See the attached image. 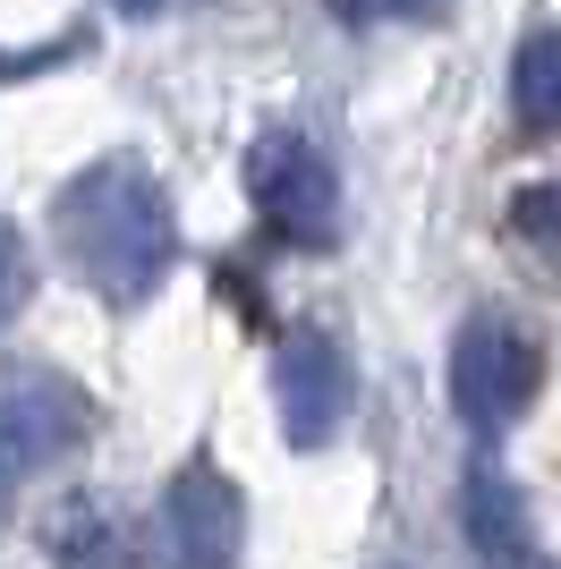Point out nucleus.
Returning a JSON list of instances; mask_svg holds the SVG:
<instances>
[{"label": "nucleus", "mask_w": 561, "mask_h": 569, "mask_svg": "<svg viewBox=\"0 0 561 569\" xmlns=\"http://www.w3.org/2000/svg\"><path fill=\"white\" fill-rule=\"evenodd\" d=\"M51 238L69 247L77 281L94 298H111V307H145L170 281V256H179L170 196L137 153H102V162L77 170L60 188V204H51Z\"/></svg>", "instance_id": "nucleus-1"}, {"label": "nucleus", "mask_w": 561, "mask_h": 569, "mask_svg": "<svg viewBox=\"0 0 561 569\" xmlns=\"http://www.w3.org/2000/svg\"><path fill=\"white\" fill-rule=\"evenodd\" d=\"M247 196H256L264 230H273L280 247H332V230H341V188H332V162L298 137V128L256 137V153H247Z\"/></svg>", "instance_id": "nucleus-2"}, {"label": "nucleus", "mask_w": 561, "mask_h": 569, "mask_svg": "<svg viewBox=\"0 0 561 569\" xmlns=\"http://www.w3.org/2000/svg\"><path fill=\"white\" fill-rule=\"evenodd\" d=\"M537 340L519 332V323H502V315H476V323H460V340H451V408H460V426L476 433H502L519 417V408L537 400Z\"/></svg>", "instance_id": "nucleus-3"}, {"label": "nucleus", "mask_w": 561, "mask_h": 569, "mask_svg": "<svg viewBox=\"0 0 561 569\" xmlns=\"http://www.w3.org/2000/svg\"><path fill=\"white\" fill-rule=\"evenodd\" d=\"M86 433H94V400L69 375H51V366L0 375V485L43 476L51 459H69Z\"/></svg>", "instance_id": "nucleus-4"}, {"label": "nucleus", "mask_w": 561, "mask_h": 569, "mask_svg": "<svg viewBox=\"0 0 561 569\" xmlns=\"http://www.w3.org/2000/svg\"><path fill=\"white\" fill-rule=\"evenodd\" d=\"M273 382H280V433L298 442V451H324L332 433L350 426V400H357V375H350V349L332 332H289L280 340V366H273Z\"/></svg>", "instance_id": "nucleus-5"}, {"label": "nucleus", "mask_w": 561, "mask_h": 569, "mask_svg": "<svg viewBox=\"0 0 561 569\" xmlns=\"http://www.w3.org/2000/svg\"><path fill=\"white\" fill-rule=\"evenodd\" d=\"M238 485L213 459H187L163 485V569H238Z\"/></svg>", "instance_id": "nucleus-6"}, {"label": "nucleus", "mask_w": 561, "mask_h": 569, "mask_svg": "<svg viewBox=\"0 0 561 569\" xmlns=\"http://www.w3.org/2000/svg\"><path fill=\"white\" fill-rule=\"evenodd\" d=\"M468 545H476V561H485V569H537L511 476H493V468L468 476Z\"/></svg>", "instance_id": "nucleus-7"}, {"label": "nucleus", "mask_w": 561, "mask_h": 569, "mask_svg": "<svg viewBox=\"0 0 561 569\" xmlns=\"http://www.w3.org/2000/svg\"><path fill=\"white\" fill-rule=\"evenodd\" d=\"M51 561L60 569H128V536L102 501H69L60 519H51Z\"/></svg>", "instance_id": "nucleus-8"}, {"label": "nucleus", "mask_w": 561, "mask_h": 569, "mask_svg": "<svg viewBox=\"0 0 561 569\" xmlns=\"http://www.w3.org/2000/svg\"><path fill=\"white\" fill-rule=\"evenodd\" d=\"M511 111H519L528 137H544V128L561 119V43L544 34V26L519 43V60H511Z\"/></svg>", "instance_id": "nucleus-9"}, {"label": "nucleus", "mask_w": 561, "mask_h": 569, "mask_svg": "<svg viewBox=\"0 0 561 569\" xmlns=\"http://www.w3.org/2000/svg\"><path fill=\"white\" fill-rule=\"evenodd\" d=\"M26 289H35V272H26V247H18V230L0 221V323L26 307Z\"/></svg>", "instance_id": "nucleus-10"}, {"label": "nucleus", "mask_w": 561, "mask_h": 569, "mask_svg": "<svg viewBox=\"0 0 561 569\" xmlns=\"http://www.w3.org/2000/svg\"><path fill=\"white\" fill-rule=\"evenodd\" d=\"M69 51H77V34H51V43H35V51H0V86H9V77H35V69H60Z\"/></svg>", "instance_id": "nucleus-11"}, {"label": "nucleus", "mask_w": 561, "mask_h": 569, "mask_svg": "<svg viewBox=\"0 0 561 569\" xmlns=\"http://www.w3.org/2000/svg\"><path fill=\"white\" fill-rule=\"evenodd\" d=\"M519 230L537 238V247H553V188H528V196H519Z\"/></svg>", "instance_id": "nucleus-12"}, {"label": "nucleus", "mask_w": 561, "mask_h": 569, "mask_svg": "<svg viewBox=\"0 0 561 569\" xmlns=\"http://www.w3.org/2000/svg\"><path fill=\"white\" fill-rule=\"evenodd\" d=\"M366 9H383V18H417V9H434V0H366Z\"/></svg>", "instance_id": "nucleus-13"}]
</instances>
